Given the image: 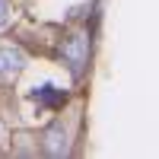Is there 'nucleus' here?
<instances>
[{
    "mask_svg": "<svg viewBox=\"0 0 159 159\" xmlns=\"http://www.w3.org/2000/svg\"><path fill=\"white\" fill-rule=\"evenodd\" d=\"M42 153L45 156H67L70 153V130L64 127L61 118H54L45 130H42Z\"/></svg>",
    "mask_w": 159,
    "mask_h": 159,
    "instance_id": "f03ea898",
    "label": "nucleus"
},
{
    "mask_svg": "<svg viewBox=\"0 0 159 159\" xmlns=\"http://www.w3.org/2000/svg\"><path fill=\"white\" fill-rule=\"evenodd\" d=\"M0 147H3V127H0Z\"/></svg>",
    "mask_w": 159,
    "mask_h": 159,
    "instance_id": "39448f33",
    "label": "nucleus"
},
{
    "mask_svg": "<svg viewBox=\"0 0 159 159\" xmlns=\"http://www.w3.org/2000/svg\"><path fill=\"white\" fill-rule=\"evenodd\" d=\"M25 70V51L19 45H0V83H13Z\"/></svg>",
    "mask_w": 159,
    "mask_h": 159,
    "instance_id": "7ed1b4c3",
    "label": "nucleus"
},
{
    "mask_svg": "<svg viewBox=\"0 0 159 159\" xmlns=\"http://www.w3.org/2000/svg\"><path fill=\"white\" fill-rule=\"evenodd\" d=\"M10 16H13V3L10 0H0V29L10 22Z\"/></svg>",
    "mask_w": 159,
    "mask_h": 159,
    "instance_id": "20e7f679",
    "label": "nucleus"
},
{
    "mask_svg": "<svg viewBox=\"0 0 159 159\" xmlns=\"http://www.w3.org/2000/svg\"><path fill=\"white\" fill-rule=\"evenodd\" d=\"M61 57H64V64L70 67V73L80 76L83 67H86V61H89V38H86L83 32L64 35V38H61Z\"/></svg>",
    "mask_w": 159,
    "mask_h": 159,
    "instance_id": "f257e3e1",
    "label": "nucleus"
}]
</instances>
